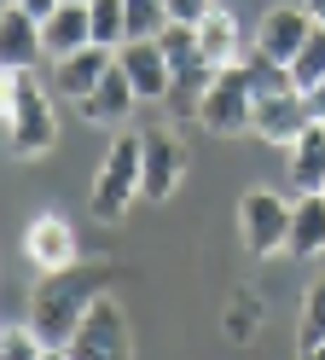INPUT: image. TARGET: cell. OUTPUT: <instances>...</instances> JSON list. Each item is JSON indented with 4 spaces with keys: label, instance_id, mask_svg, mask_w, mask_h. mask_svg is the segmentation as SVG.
Segmentation results:
<instances>
[{
    "label": "cell",
    "instance_id": "26",
    "mask_svg": "<svg viewBox=\"0 0 325 360\" xmlns=\"http://www.w3.org/2000/svg\"><path fill=\"white\" fill-rule=\"evenodd\" d=\"M18 6H23V12H35V18H41V24H46V18H53V12L64 6V0H18Z\"/></svg>",
    "mask_w": 325,
    "mask_h": 360
},
{
    "label": "cell",
    "instance_id": "2",
    "mask_svg": "<svg viewBox=\"0 0 325 360\" xmlns=\"http://www.w3.org/2000/svg\"><path fill=\"white\" fill-rule=\"evenodd\" d=\"M53 87H41L35 70H18V99H12V117H6V134H12V151L18 157H41L53 151L58 140V110H53Z\"/></svg>",
    "mask_w": 325,
    "mask_h": 360
},
{
    "label": "cell",
    "instance_id": "18",
    "mask_svg": "<svg viewBox=\"0 0 325 360\" xmlns=\"http://www.w3.org/2000/svg\"><path fill=\"white\" fill-rule=\"evenodd\" d=\"M291 186L296 192H325V128L319 122L291 146Z\"/></svg>",
    "mask_w": 325,
    "mask_h": 360
},
{
    "label": "cell",
    "instance_id": "32",
    "mask_svg": "<svg viewBox=\"0 0 325 360\" xmlns=\"http://www.w3.org/2000/svg\"><path fill=\"white\" fill-rule=\"evenodd\" d=\"M319 128H325V122H319Z\"/></svg>",
    "mask_w": 325,
    "mask_h": 360
},
{
    "label": "cell",
    "instance_id": "31",
    "mask_svg": "<svg viewBox=\"0 0 325 360\" xmlns=\"http://www.w3.org/2000/svg\"><path fill=\"white\" fill-rule=\"evenodd\" d=\"M0 6H6V0H0Z\"/></svg>",
    "mask_w": 325,
    "mask_h": 360
},
{
    "label": "cell",
    "instance_id": "6",
    "mask_svg": "<svg viewBox=\"0 0 325 360\" xmlns=\"http://www.w3.org/2000/svg\"><path fill=\"white\" fill-rule=\"evenodd\" d=\"M291 198H279L267 186H250L238 198V233H244V250L250 256H273L291 244Z\"/></svg>",
    "mask_w": 325,
    "mask_h": 360
},
{
    "label": "cell",
    "instance_id": "25",
    "mask_svg": "<svg viewBox=\"0 0 325 360\" xmlns=\"http://www.w3.org/2000/svg\"><path fill=\"white\" fill-rule=\"evenodd\" d=\"M12 99H18V70H6V64H0V122L12 117Z\"/></svg>",
    "mask_w": 325,
    "mask_h": 360
},
{
    "label": "cell",
    "instance_id": "13",
    "mask_svg": "<svg viewBox=\"0 0 325 360\" xmlns=\"http://www.w3.org/2000/svg\"><path fill=\"white\" fill-rule=\"evenodd\" d=\"M46 58V41H41V18L23 12L18 0L0 6V64L6 70H35Z\"/></svg>",
    "mask_w": 325,
    "mask_h": 360
},
{
    "label": "cell",
    "instance_id": "1",
    "mask_svg": "<svg viewBox=\"0 0 325 360\" xmlns=\"http://www.w3.org/2000/svg\"><path fill=\"white\" fill-rule=\"evenodd\" d=\"M99 297H105V285H99V274H87V267L41 274L35 297H30V326H35V337H41L46 349H64Z\"/></svg>",
    "mask_w": 325,
    "mask_h": 360
},
{
    "label": "cell",
    "instance_id": "19",
    "mask_svg": "<svg viewBox=\"0 0 325 360\" xmlns=\"http://www.w3.org/2000/svg\"><path fill=\"white\" fill-rule=\"evenodd\" d=\"M87 24L99 47H122L128 41V0H87Z\"/></svg>",
    "mask_w": 325,
    "mask_h": 360
},
{
    "label": "cell",
    "instance_id": "9",
    "mask_svg": "<svg viewBox=\"0 0 325 360\" xmlns=\"http://www.w3.org/2000/svg\"><path fill=\"white\" fill-rule=\"evenodd\" d=\"M314 128V110H308V94H273V99H255V122H250V134H262L267 146H296L302 134Z\"/></svg>",
    "mask_w": 325,
    "mask_h": 360
},
{
    "label": "cell",
    "instance_id": "28",
    "mask_svg": "<svg viewBox=\"0 0 325 360\" xmlns=\"http://www.w3.org/2000/svg\"><path fill=\"white\" fill-rule=\"evenodd\" d=\"M302 6L314 12V24H325V0H302Z\"/></svg>",
    "mask_w": 325,
    "mask_h": 360
},
{
    "label": "cell",
    "instance_id": "30",
    "mask_svg": "<svg viewBox=\"0 0 325 360\" xmlns=\"http://www.w3.org/2000/svg\"><path fill=\"white\" fill-rule=\"evenodd\" d=\"M46 360H70V354H64V349H46Z\"/></svg>",
    "mask_w": 325,
    "mask_h": 360
},
{
    "label": "cell",
    "instance_id": "14",
    "mask_svg": "<svg viewBox=\"0 0 325 360\" xmlns=\"http://www.w3.org/2000/svg\"><path fill=\"white\" fill-rule=\"evenodd\" d=\"M192 30H198V53L215 64V70H227V64H238V58L250 53V47H244V24H238L227 6H209Z\"/></svg>",
    "mask_w": 325,
    "mask_h": 360
},
{
    "label": "cell",
    "instance_id": "7",
    "mask_svg": "<svg viewBox=\"0 0 325 360\" xmlns=\"http://www.w3.org/2000/svg\"><path fill=\"white\" fill-rule=\"evenodd\" d=\"M186 174V146L174 140L169 128H146L139 134V198L162 204Z\"/></svg>",
    "mask_w": 325,
    "mask_h": 360
},
{
    "label": "cell",
    "instance_id": "5",
    "mask_svg": "<svg viewBox=\"0 0 325 360\" xmlns=\"http://www.w3.org/2000/svg\"><path fill=\"white\" fill-rule=\"evenodd\" d=\"M70 360H134V326L116 297H99L87 308V320L76 326V337L64 343Z\"/></svg>",
    "mask_w": 325,
    "mask_h": 360
},
{
    "label": "cell",
    "instance_id": "12",
    "mask_svg": "<svg viewBox=\"0 0 325 360\" xmlns=\"http://www.w3.org/2000/svg\"><path fill=\"white\" fill-rule=\"evenodd\" d=\"M308 35H314V12L302 6V0L296 6H267L262 24H255V47H262L267 58H279V64H291Z\"/></svg>",
    "mask_w": 325,
    "mask_h": 360
},
{
    "label": "cell",
    "instance_id": "3",
    "mask_svg": "<svg viewBox=\"0 0 325 360\" xmlns=\"http://www.w3.org/2000/svg\"><path fill=\"white\" fill-rule=\"evenodd\" d=\"M139 198V134H116L99 174H93V215L105 221V227H116Z\"/></svg>",
    "mask_w": 325,
    "mask_h": 360
},
{
    "label": "cell",
    "instance_id": "21",
    "mask_svg": "<svg viewBox=\"0 0 325 360\" xmlns=\"http://www.w3.org/2000/svg\"><path fill=\"white\" fill-rule=\"evenodd\" d=\"M302 349H319L325 343V279L308 285V297H302V337H296Z\"/></svg>",
    "mask_w": 325,
    "mask_h": 360
},
{
    "label": "cell",
    "instance_id": "17",
    "mask_svg": "<svg viewBox=\"0 0 325 360\" xmlns=\"http://www.w3.org/2000/svg\"><path fill=\"white\" fill-rule=\"evenodd\" d=\"M291 256H319L325 250V192H302L291 210Z\"/></svg>",
    "mask_w": 325,
    "mask_h": 360
},
{
    "label": "cell",
    "instance_id": "29",
    "mask_svg": "<svg viewBox=\"0 0 325 360\" xmlns=\"http://www.w3.org/2000/svg\"><path fill=\"white\" fill-rule=\"evenodd\" d=\"M302 360H325V343L319 349H302Z\"/></svg>",
    "mask_w": 325,
    "mask_h": 360
},
{
    "label": "cell",
    "instance_id": "27",
    "mask_svg": "<svg viewBox=\"0 0 325 360\" xmlns=\"http://www.w3.org/2000/svg\"><path fill=\"white\" fill-rule=\"evenodd\" d=\"M308 110H314V122H325V82L308 87Z\"/></svg>",
    "mask_w": 325,
    "mask_h": 360
},
{
    "label": "cell",
    "instance_id": "16",
    "mask_svg": "<svg viewBox=\"0 0 325 360\" xmlns=\"http://www.w3.org/2000/svg\"><path fill=\"white\" fill-rule=\"evenodd\" d=\"M41 41H46V58H64V53H82L93 41V24H87V0H64V6L41 24Z\"/></svg>",
    "mask_w": 325,
    "mask_h": 360
},
{
    "label": "cell",
    "instance_id": "8",
    "mask_svg": "<svg viewBox=\"0 0 325 360\" xmlns=\"http://www.w3.org/2000/svg\"><path fill=\"white\" fill-rule=\"evenodd\" d=\"M23 256H30L41 274H64V267H76L82 244H76V227H70V215L41 210L30 227H23Z\"/></svg>",
    "mask_w": 325,
    "mask_h": 360
},
{
    "label": "cell",
    "instance_id": "4",
    "mask_svg": "<svg viewBox=\"0 0 325 360\" xmlns=\"http://www.w3.org/2000/svg\"><path fill=\"white\" fill-rule=\"evenodd\" d=\"M198 122H203L209 134H221V140H232V134H250V122H255V87H250L244 58L209 76V94H203Z\"/></svg>",
    "mask_w": 325,
    "mask_h": 360
},
{
    "label": "cell",
    "instance_id": "10",
    "mask_svg": "<svg viewBox=\"0 0 325 360\" xmlns=\"http://www.w3.org/2000/svg\"><path fill=\"white\" fill-rule=\"evenodd\" d=\"M116 64H122V76L134 82L139 99L162 105V94H169V53H162L157 35H134V41H122V47H116Z\"/></svg>",
    "mask_w": 325,
    "mask_h": 360
},
{
    "label": "cell",
    "instance_id": "22",
    "mask_svg": "<svg viewBox=\"0 0 325 360\" xmlns=\"http://www.w3.org/2000/svg\"><path fill=\"white\" fill-rule=\"evenodd\" d=\"M174 18H169V0H128V41L134 35H162Z\"/></svg>",
    "mask_w": 325,
    "mask_h": 360
},
{
    "label": "cell",
    "instance_id": "20",
    "mask_svg": "<svg viewBox=\"0 0 325 360\" xmlns=\"http://www.w3.org/2000/svg\"><path fill=\"white\" fill-rule=\"evenodd\" d=\"M291 76H296L302 94H308L314 82H325V24H314V35L302 41V53L291 58Z\"/></svg>",
    "mask_w": 325,
    "mask_h": 360
},
{
    "label": "cell",
    "instance_id": "23",
    "mask_svg": "<svg viewBox=\"0 0 325 360\" xmlns=\"http://www.w3.org/2000/svg\"><path fill=\"white\" fill-rule=\"evenodd\" d=\"M0 360H46L35 326H0Z\"/></svg>",
    "mask_w": 325,
    "mask_h": 360
},
{
    "label": "cell",
    "instance_id": "11",
    "mask_svg": "<svg viewBox=\"0 0 325 360\" xmlns=\"http://www.w3.org/2000/svg\"><path fill=\"white\" fill-rule=\"evenodd\" d=\"M110 64H116V47H99V41H87L82 53L53 58V94H58V99H70V105H82L93 87L105 82Z\"/></svg>",
    "mask_w": 325,
    "mask_h": 360
},
{
    "label": "cell",
    "instance_id": "24",
    "mask_svg": "<svg viewBox=\"0 0 325 360\" xmlns=\"http://www.w3.org/2000/svg\"><path fill=\"white\" fill-rule=\"evenodd\" d=\"M209 6H215V0H169V18H174V24H198Z\"/></svg>",
    "mask_w": 325,
    "mask_h": 360
},
{
    "label": "cell",
    "instance_id": "15",
    "mask_svg": "<svg viewBox=\"0 0 325 360\" xmlns=\"http://www.w3.org/2000/svg\"><path fill=\"white\" fill-rule=\"evenodd\" d=\"M134 99H139V94H134V82L122 76V64H110V70H105V82L93 87V94H87L76 110H82L87 122H105V128H116V122H122L128 110H134Z\"/></svg>",
    "mask_w": 325,
    "mask_h": 360
}]
</instances>
